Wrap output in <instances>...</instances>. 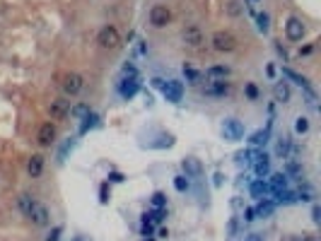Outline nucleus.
Listing matches in <instances>:
<instances>
[{"label":"nucleus","mask_w":321,"mask_h":241,"mask_svg":"<svg viewBox=\"0 0 321 241\" xmlns=\"http://www.w3.org/2000/svg\"><path fill=\"white\" fill-rule=\"evenodd\" d=\"M287 152H290V138L280 135L278 142H275V154H278V157H287Z\"/></svg>","instance_id":"obj_22"},{"label":"nucleus","mask_w":321,"mask_h":241,"mask_svg":"<svg viewBox=\"0 0 321 241\" xmlns=\"http://www.w3.org/2000/svg\"><path fill=\"white\" fill-rule=\"evenodd\" d=\"M136 92H138V82H136V77H131V80H123V82H121V97L131 99V97H133Z\"/></svg>","instance_id":"obj_20"},{"label":"nucleus","mask_w":321,"mask_h":241,"mask_svg":"<svg viewBox=\"0 0 321 241\" xmlns=\"http://www.w3.org/2000/svg\"><path fill=\"white\" fill-rule=\"evenodd\" d=\"M70 113H72V116H87V113H90V106H87V104H77L75 109H70Z\"/></svg>","instance_id":"obj_33"},{"label":"nucleus","mask_w":321,"mask_h":241,"mask_svg":"<svg viewBox=\"0 0 321 241\" xmlns=\"http://www.w3.org/2000/svg\"><path fill=\"white\" fill-rule=\"evenodd\" d=\"M268 188L271 191H285L287 188V174H283V172H278V174L271 176V181H268Z\"/></svg>","instance_id":"obj_13"},{"label":"nucleus","mask_w":321,"mask_h":241,"mask_svg":"<svg viewBox=\"0 0 321 241\" xmlns=\"http://www.w3.org/2000/svg\"><path fill=\"white\" fill-rule=\"evenodd\" d=\"M275 198H278V203H285V205L297 200V196H295L292 191H287V188H285V191H275Z\"/></svg>","instance_id":"obj_24"},{"label":"nucleus","mask_w":321,"mask_h":241,"mask_svg":"<svg viewBox=\"0 0 321 241\" xmlns=\"http://www.w3.org/2000/svg\"><path fill=\"white\" fill-rule=\"evenodd\" d=\"M297 196L302 198V200H312V196H314V193H312V188H309V186H304V188H299Z\"/></svg>","instance_id":"obj_36"},{"label":"nucleus","mask_w":321,"mask_h":241,"mask_svg":"<svg viewBox=\"0 0 321 241\" xmlns=\"http://www.w3.org/2000/svg\"><path fill=\"white\" fill-rule=\"evenodd\" d=\"M58 237H61V227H56V229L51 232V237H48V241H58Z\"/></svg>","instance_id":"obj_40"},{"label":"nucleus","mask_w":321,"mask_h":241,"mask_svg":"<svg viewBox=\"0 0 321 241\" xmlns=\"http://www.w3.org/2000/svg\"><path fill=\"white\" fill-rule=\"evenodd\" d=\"M312 51H314V46H304V48H302V56H309Z\"/></svg>","instance_id":"obj_43"},{"label":"nucleus","mask_w":321,"mask_h":241,"mask_svg":"<svg viewBox=\"0 0 321 241\" xmlns=\"http://www.w3.org/2000/svg\"><path fill=\"white\" fill-rule=\"evenodd\" d=\"M244 219H247V222H253V219H256V212H253V207H247V210H244Z\"/></svg>","instance_id":"obj_38"},{"label":"nucleus","mask_w":321,"mask_h":241,"mask_svg":"<svg viewBox=\"0 0 321 241\" xmlns=\"http://www.w3.org/2000/svg\"><path fill=\"white\" fill-rule=\"evenodd\" d=\"M162 94H164V99L167 102H181V94H183V85L179 80H169V82H164L162 85Z\"/></svg>","instance_id":"obj_5"},{"label":"nucleus","mask_w":321,"mask_h":241,"mask_svg":"<svg viewBox=\"0 0 321 241\" xmlns=\"http://www.w3.org/2000/svg\"><path fill=\"white\" fill-rule=\"evenodd\" d=\"M295 131H297V133H307V131H309V121H307L304 116H299V118H297V123H295Z\"/></svg>","instance_id":"obj_32"},{"label":"nucleus","mask_w":321,"mask_h":241,"mask_svg":"<svg viewBox=\"0 0 321 241\" xmlns=\"http://www.w3.org/2000/svg\"><path fill=\"white\" fill-rule=\"evenodd\" d=\"M145 217H150V222H162V219H164V207H157L155 212H150V215H145Z\"/></svg>","instance_id":"obj_34"},{"label":"nucleus","mask_w":321,"mask_h":241,"mask_svg":"<svg viewBox=\"0 0 321 241\" xmlns=\"http://www.w3.org/2000/svg\"><path fill=\"white\" fill-rule=\"evenodd\" d=\"M251 2H258V0H251Z\"/></svg>","instance_id":"obj_47"},{"label":"nucleus","mask_w":321,"mask_h":241,"mask_svg":"<svg viewBox=\"0 0 321 241\" xmlns=\"http://www.w3.org/2000/svg\"><path fill=\"white\" fill-rule=\"evenodd\" d=\"M99 200H102V203H109V188H107V183L99 188Z\"/></svg>","instance_id":"obj_37"},{"label":"nucleus","mask_w":321,"mask_h":241,"mask_svg":"<svg viewBox=\"0 0 321 241\" xmlns=\"http://www.w3.org/2000/svg\"><path fill=\"white\" fill-rule=\"evenodd\" d=\"M152 205H155V207H164V205H167V196H164L162 191H157V193L152 196Z\"/></svg>","instance_id":"obj_31"},{"label":"nucleus","mask_w":321,"mask_h":241,"mask_svg":"<svg viewBox=\"0 0 321 241\" xmlns=\"http://www.w3.org/2000/svg\"><path fill=\"white\" fill-rule=\"evenodd\" d=\"M251 140L253 145H266L268 142V131H256V133H251Z\"/></svg>","instance_id":"obj_25"},{"label":"nucleus","mask_w":321,"mask_h":241,"mask_svg":"<svg viewBox=\"0 0 321 241\" xmlns=\"http://www.w3.org/2000/svg\"><path fill=\"white\" fill-rule=\"evenodd\" d=\"M249 191H251V196H253V198H258V200H261V198H266L268 193H271V188H268V183H266L263 178L253 181L251 186H249Z\"/></svg>","instance_id":"obj_15"},{"label":"nucleus","mask_w":321,"mask_h":241,"mask_svg":"<svg viewBox=\"0 0 321 241\" xmlns=\"http://www.w3.org/2000/svg\"><path fill=\"white\" fill-rule=\"evenodd\" d=\"M319 215H321L319 205H314V207H312V219H314V222H317V224H319Z\"/></svg>","instance_id":"obj_39"},{"label":"nucleus","mask_w":321,"mask_h":241,"mask_svg":"<svg viewBox=\"0 0 321 241\" xmlns=\"http://www.w3.org/2000/svg\"><path fill=\"white\" fill-rule=\"evenodd\" d=\"M169 22H172V12H169L164 5H155V7L150 10V24H152V27L162 29V27H167Z\"/></svg>","instance_id":"obj_4"},{"label":"nucleus","mask_w":321,"mask_h":241,"mask_svg":"<svg viewBox=\"0 0 321 241\" xmlns=\"http://www.w3.org/2000/svg\"><path fill=\"white\" fill-rule=\"evenodd\" d=\"M244 92H247V97H249V99H258V87H256V85H247V87H244Z\"/></svg>","instance_id":"obj_35"},{"label":"nucleus","mask_w":321,"mask_h":241,"mask_svg":"<svg viewBox=\"0 0 321 241\" xmlns=\"http://www.w3.org/2000/svg\"><path fill=\"white\" fill-rule=\"evenodd\" d=\"M53 138H56V126H53V123H44V126L39 128V138H36L39 145H41V147H48V145L53 142Z\"/></svg>","instance_id":"obj_10"},{"label":"nucleus","mask_w":321,"mask_h":241,"mask_svg":"<svg viewBox=\"0 0 321 241\" xmlns=\"http://www.w3.org/2000/svg\"><path fill=\"white\" fill-rule=\"evenodd\" d=\"M150 234H152V224L145 222V227H143V237H150Z\"/></svg>","instance_id":"obj_42"},{"label":"nucleus","mask_w":321,"mask_h":241,"mask_svg":"<svg viewBox=\"0 0 321 241\" xmlns=\"http://www.w3.org/2000/svg\"><path fill=\"white\" fill-rule=\"evenodd\" d=\"M97 121H99L97 113H87V116H85V123H82V128H80V133H87L92 126H97Z\"/></svg>","instance_id":"obj_27"},{"label":"nucleus","mask_w":321,"mask_h":241,"mask_svg":"<svg viewBox=\"0 0 321 241\" xmlns=\"http://www.w3.org/2000/svg\"><path fill=\"white\" fill-rule=\"evenodd\" d=\"M247 241H261V237H258V234H249V237H247Z\"/></svg>","instance_id":"obj_44"},{"label":"nucleus","mask_w":321,"mask_h":241,"mask_svg":"<svg viewBox=\"0 0 321 241\" xmlns=\"http://www.w3.org/2000/svg\"><path fill=\"white\" fill-rule=\"evenodd\" d=\"M17 205H20V210H22L24 217H29V212H32V207L36 205V200L29 196V193H22V196L17 198Z\"/></svg>","instance_id":"obj_18"},{"label":"nucleus","mask_w":321,"mask_h":241,"mask_svg":"<svg viewBox=\"0 0 321 241\" xmlns=\"http://www.w3.org/2000/svg\"><path fill=\"white\" fill-rule=\"evenodd\" d=\"M183 75H186L193 85H198V82L203 80V75H201V72H196V70H191V68H183Z\"/></svg>","instance_id":"obj_29"},{"label":"nucleus","mask_w":321,"mask_h":241,"mask_svg":"<svg viewBox=\"0 0 321 241\" xmlns=\"http://www.w3.org/2000/svg\"><path fill=\"white\" fill-rule=\"evenodd\" d=\"M27 172H29V176H41V172H44V157L41 154H32L29 157V162H27Z\"/></svg>","instance_id":"obj_11"},{"label":"nucleus","mask_w":321,"mask_h":241,"mask_svg":"<svg viewBox=\"0 0 321 241\" xmlns=\"http://www.w3.org/2000/svg\"><path fill=\"white\" fill-rule=\"evenodd\" d=\"M68 111L70 109H68V102H66V99H53V102H51V116H53V118H63Z\"/></svg>","instance_id":"obj_16"},{"label":"nucleus","mask_w":321,"mask_h":241,"mask_svg":"<svg viewBox=\"0 0 321 241\" xmlns=\"http://www.w3.org/2000/svg\"><path fill=\"white\" fill-rule=\"evenodd\" d=\"M72 241H82V237H75V239H72Z\"/></svg>","instance_id":"obj_46"},{"label":"nucleus","mask_w":321,"mask_h":241,"mask_svg":"<svg viewBox=\"0 0 321 241\" xmlns=\"http://www.w3.org/2000/svg\"><path fill=\"white\" fill-rule=\"evenodd\" d=\"M145 241H152V239H145Z\"/></svg>","instance_id":"obj_48"},{"label":"nucleus","mask_w":321,"mask_h":241,"mask_svg":"<svg viewBox=\"0 0 321 241\" xmlns=\"http://www.w3.org/2000/svg\"><path fill=\"white\" fill-rule=\"evenodd\" d=\"M253 212H256V217H271V215L275 212V203H271V200L263 198V200L253 207Z\"/></svg>","instance_id":"obj_14"},{"label":"nucleus","mask_w":321,"mask_h":241,"mask_svg":"<svg viewBox=\"0 0 321 241\" xmlns=\"http://www.w3.org/2000/svg\"><path fill=\"white\" fill-rule=\"evenodd\" d=\"M239 12V2H229V15H237Z\"/></svg>","instance_id":"obj_41"},{"label":"nucleus","mask_w":321,"mask_h":241,"mask_svg":"<svg viewBox=\"0 0 321 241\" xmlns=\"http://www.w3.org/2000/svg\"><path fill=\"white\" fill-rule=\"evenodd\" d=\"M174 188H177V191H188V178H186V176H177V178H174Z\"/></svg>","instance_id":"obj_30"},{"label":"nucleus","mask_w":321,"mask_h":241,"mask_svg":"<svg viewBox=\"0 0 321 241\" xmlns=\"http://www.w3.org/2000/svg\"><path fill=\"white\" fill-rule=\"evenodd\" d=\"M85 87V80H82V75H77V72H68L66 77H63V92L68 94V97H75V94H80Z\"/></svg>","instance_id":"obj_3"},{"label":"nucleus","mask_w":321,"mask_h":241,"mask_svg":"<svg viewBox=\"0 0 321 241\" xmlns=\"http://www.w3.org/2000/svg\"><path fill=\"white\" fill-rule=\"evenodd\" d=\"M208 77H213V80H225L229 75V68L227 66H213V68H208V72H206Z\"/></svg>","instance_id":"obj_21"},{"label":"nucleus","mask_w":321,"mask_h":241,"mask_svg":"<svg viewBox=\"0 0 321 241\" xmlns=\"http://www.w3.org/2000/svg\"><path fill=\"white\" fill-rule=\"evenodd\" d=\"M285 34H287L290 41H302V36H304V24H302V20L290 17L287 24H285Z\"/></svg>","instance_id":"obj_7"},{"label":"nucleus","mask_w":321,"mask_h":241,"mask_svg":"<svg viewBox=\"0 0 321 241\" xmlns=\"http://www.w3.org/2000/svg\"><path fill=\"white\" fill-rule=\"evenodd\" d=\"M234 162H237L239 167H242V164L247 167V164L251 162V152H249V150H244V152H237V154H234Z\"/></svg>","instance_id":"obj_28"},{"label":"nucleus","mask_w":321,"mask_h":241,"mask_svg":"<svg viewBox=\"0 0 321 241\" xmlns=\"http://www.w3.org/2000/svg\"><path fill=\"white\" fill-rule=\"evenodd\" d=\"M256 22H258V29L266 34L268 29H271V17L266 15V12H261V15H256Z\"/></svg>","instance_id":"obj_26"},{"label":"nucleus","mask_w":321,"mask_h":241,"mask_svg":"<svg viewBox=\"0 0 321 241\" xmlns=\"http://www.w3.org/2000/svg\"><path fill=\"white\" fill-rule=\"evenodd\" d=\"M97 44L102 46V48H109V51L118 48V46H121V34H118V29H116L114 24L102 27L99 34H97Z\"/></svg>","instance_id":"obj_1"},{"label":"nucleus","mask_w":321,"mask_h":241,"mask_svg":"<svg viewBox=\"0 0 321 241\" xmlns=\"http://www.w3.org/2000/svg\"><path fill=\"white\" fill-rule=\"evenodd\" d=\"M181 39H183V44H188V46H193V48H198V46L203 44V32H201L196 24H191V27H186V29H183Z\"/></svg>","instance_id":"obj_8"},{"label":"nucleus","mask_w":321,"mask_h":241,"mask_svg":"<svg viewBox=\"0 0 321 241\" xmlns=\"http://www.w3.org/2000/svg\"><path fill=\"white\" fill-rule=\"evenodd\" d=\"M283 72H285V75H287L292 82H297L299 87H307V89H309V82H307V77H304V75H299V72L290 70V68H283Z\"/></svg>","instance_id":"obj_23"},{"label":"nucleus","mask_w":321,"mask_h":241,"mask_svg":"<svg viewBox=\"0 0 321 241\" xmlns=\"http://www.w3.org/2000/svg\"><path fill=\"white\" fill-rule=\"evenodd\" d=\"M29 219H32L34 224H39V227H46V224H48V210H46L41 203H36V205L32 207V212H29Z\"/></svg>","instance_id":"obj_9"},{"label":"nucleus","mask_w":321,"mask_h":241,"mask_svg":"<svg viewBox=\"0 0 321 241\" xmlns=\"http://www.w3.org/2000/svg\"><path fill=\"white\" fill-rule=\"evenodd\" d=\"M213 48L220 53H229L237 48V36L232 32H215L213 34Z\"/></svg>","instance_id":"obj_2"},{"label":"nucleus","mask_w":321,"mask_h":241,"mask_svg":"<svg viewBox=\"0 0 321 241\" xmlns=\"http://www.w3.org/2000/svg\"><path fill=\"white\" fill-rule=\"evenodd\" d=\"M203 92H206V94H210V97H222V94H227V92H229V85L225 82V80H220V82L208 85Z\"/></svg>","instance_id":"obj_17"},{"label":"nucleus","mask_w":321,"mask_h":241,"mask_svg":"<svg viewBox=\"0 0 321 241\" xmlns=\"http://www.w3.org/2000/svg\"><path fill=\"white\" fill-rule=\"evenodd\" d=\"M183 172H186V176H201L203 167H201V162L196 157H186L183 159Z\"/></svg>","instance_id":"obj_12"},{"label":"nucleus","mask_w":321,"mask_h":241,"mask_svg":"<svg viewBox=\"0 0 321 241\" xmlns=\"http://www.w3.org/2000/svg\"><path fill=\"white\" fill-rule=\"evenodd\" d=\"M222 133H225L227 140H242L244 138V123L237 121V118H227L222 123Z\"/></svg>","instance_id":"obj_6"},{"label":"nucleus","mask_w":321,"mask_h":241,"mask_svg":"<svg viewBox=\"0 0 321 241\" xmlns=\"http://www.w3.org/2000/svg\"><path fill=\"white\" fill-rule=\"evenodd\" d=\"M295 241H314V239H312V237H297Z\"/></svg>","instance_id":"obj_45"},{"label":"nucleus","mask_w":321,"mask_h":241,"mask_svg":"<svg viewBox=\"0 0 321 241\" xmlns=\"http://www.w3.org/2000/svg\"><path fill=\"white\" fill-rule=\"evenodd\" d=\"M273 94H275V102H290V85L287 82H278L273 87Z\"/></svg>","instance_id":"obj_19"}]
</instances>
